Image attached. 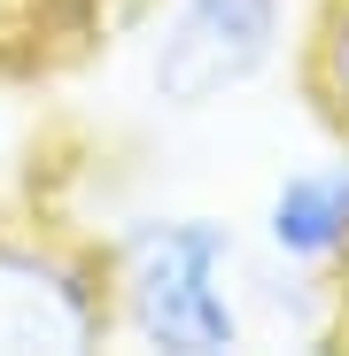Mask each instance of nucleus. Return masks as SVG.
Wrapping results in <instances>:
<instances>
[{"label":"nucleus","mask_w":349,"mask_h":356,"mask_svg":"<svg viewBox=\"0 0 349 356\" xmlns=\"http://www.w3.org/2000/svg\"><path fill=\"white\" fill-rule=\"evenodd\" d=\"M93 0H0V54H39L47 47H86Z\"/></svg>","instance_id":"423d86ee"},{"label":"nucleus","mask_w":349,"mask_h":356,"mask_svg":"<svg viewBox=\"0 0 349 356\" xmlns=\"http://www.w3.org/2000/svg\"><path fill=\"white\" fill-rule=\"evenodd\" d=\"M256 248L287 271H318V279L349 271V140L272 178L256 209Z\"/></svg>","instance_id":"20e7f679"},{"label":"nucleus","mask_w":349,"mask_h":356,"mask_svg":"<svg viewBox=\"0 0 349 356\" xmlns=\"http://www.w3.org/2000/svg\"><path fill=\"white\" fill-rule=\"evenodd\" d=\"M295 70H303V93H311V116L334 140H349V0H311Z\"/></svg>","instance_id":"39448f33"},{"label":"nucleus","mask_w":349,"mask_h":356,"mask_svg":"<svg viewBox=\"0 0 349 356\" xmlns=\"http://www.w3.org/2000/svg\"><path fill=\"white\" fill-rule=\"evenodd\" d=\"M341 341H349V271H341Z\"/></svg>","instance_id":"0eeeda50"},{"label":"nucleus","mask_w":349,"mask_h":356,"mask_svg":"<svg viewBox=\"0 0 349 356\" xmlns=\"http://www.w3.org/2000/svg\"><path fill=\"white\" fill-rule=\"evenodd\" d=\"M287 54V0H163L148 24V93L171 116H202Z\"/></svg>","instance_id":"7ed1b4c3"},{"label":"nucleus","mask_w":349,"mask_h":356,"mask_svg":"<svg viewBox=\"0 0 349 356\" xmlns=\"http://www.w3.org/2000/svg\"><path fill=\"white\" fill-rule=\"evenodd\" d=\"M116 341L163 356H233L256 341L249 318V248L225 217L155 209L125 217L101 241Z\"/></svg>","instance_id":"f257e3e1"},{"label":"nucleus","mask_w":349,"mask_h":356,"mask_svg":"<svg viewBox=\"0 0 349 356\" xmlns=\"http://www.w3.org/2000/svg\"><path fill=\"white\" fill-rule=\"evenodd\" d=\"M116 341L101 241L0 217V356H86Z\"/></svg>","instance_id":"f03ea898"}]
</instances>
